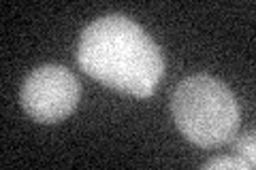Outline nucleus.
<instances>
[{
  "mask_svg": "<svg viewBox=\"0 0 256 170\" xmlns=\"http://www.w3.org/2000/svg\"><path fill=\"white\" fill-rule=\"evenodd\" d=\"M77 64L88 77L118 92L150 98L164 75L160 47L126 15H107L84 30Z\"/></svg>",
  "mask_w": 256,
  "mask_h": 170,
  "instance_id": "f257e3e1",
  "label": "nucleus"
},
{
  "mask_svg": "<svg viewBox=\"0 0 256 170\" xmlns=\"http://www.w3.org/2000/svg\"><path fill=\"white\" fill-rule=\"evenodd\" d=\"M173 119L190 143L212 149L233 141L239 128V107L233 92L212 75H192L175 87Z\"/></svg>",
  "mask_w": 256,
  "mask_h": 170,
  "instance_id": "f03ea898",
  "label": "nucleus"
},
{
  "mask_svg": "<svg viewBox=\"0 0 256 170\" xmlns=\"http://www.w3.org/2000/svg\"><path fill=\"white\" fill-rule=\"evenodd\" d=\"M82 98V85L68 68L43 64L26 77L20 92L24 111L41 124H56L68 117Z\"/></svg>",
  "mask_w": 256,
  "mask_h": 170,
  "instance_id": "7ed1b4c3",
  "label": "nucleus"
},
{
  "mask_svg": "<svg viewBox=\"0 0 256 170\" xmlns=\"http://www.w3.org/2000/svg\"><path fill=\"white\" fill-rule=\"evenodd\" d=\"M235 151L239 153V158L248 160L252 166H256V149H254V132L244 134L242 139L235 143Z\"/></svg>",
  "mask_w": 256,
  "mask_h": 170,
  "instance_id": "20e7f679",
  "label": "nucleus"
},
{
  "mask_svg": "<svg viewBox=\"0 0 256 170\" xmlns=\"http://www.w3.org/2000/svg\"><path fill=\"white\" fill-rule=\"evenodd\" d=\"M203 168H214V170H218V168H237V170H252L254 166L250 164L248 160L244 158H218V160H212V162H207V164Z\"/></svg>",
  "mask_w": 256,
  "mask_h": 170,
  "instance_id": "39448f33",
  "label": "nucleus"
}]
</instances>
